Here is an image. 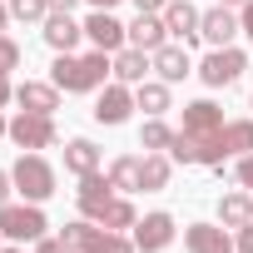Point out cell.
Listing matches in <instances>:
<instances>
[{
    "mask_svg": "<svg viewBox=\"0 0 253 253\" xmlns=\"http://www.w3.org/2000/svg\"><path fill=\"white\" fill-rule=\"evenodd\" d=\"M50 0H10V20H45Z\"/></svg>",
    "mask_w": 253,
    "mask_h": 253,
    "instance_id": "28",
    "label": "cell"
},
{
    "mask_svg": "<svg viewBox=\"0 0 253 253\" xmlns=\"http://www.w3.org/2000/svg\"><path fill=\"white\" fill-rule=\"evenodd\" d=\"M35 253H70V248H65V238H40Z\"/></svg>",
    "mask_w": 253,
    "mask_h": 253,
    "instance_id": "34",
    "label": "cell"
},
{
    "mask_svg": "<svg viewBox=\"0 0 253 253\" xmlns=\"http://www.w3.org/2000/svg\"><path fill=\"white\" fill-rule=\"evenodd\" d=\"M159 15H164V25H169V35H174V40H184V45H189V40H199V20H204V10H194L189 0H169Z\"/></svg>",
    "mask_w": 253,
    "mask_h": 253,
    "instance_id": "15",
    "label": "cell"
},
{
    "mask_svg": "<svg viewBox=\"0 0 253 253\" xmlns=\"http://www.w3.org/2000/svg\"><path fill=\"white\" fill-rule=\"evenodd\" d=\"M80 0H50V10H75Z\"/></svg>",
    "mask_w": 253,
    "mask_h": 253,
    "instance_id": "38",
    "label": "cell"
},
{
    "mask_svg": "<svg viewBox=\"0 0 253 253\" xmlns=\"http://www.w3.org/2000/svg\"><path fill=\"white\" fill-rule=\"evenodd\" d=\"M89 5H94V10H114V5H119V0H89Z\"/></svg>",
    "mask_w": 253,
    "mask_h": 253,
    "instance_id": "39",
    "label": "cell"
},
{
    "mask_svg": "<svg viewBox=\"0 0 253 253\" xmlns=\"http://www.w3.org/2000/svg\"><path fill=\"white\" fill-rule=\"evenodd\" d=\"M5 129H10V124H5V114H0V134H5Z\"/></svg>",
    "mask_w": 253,
    "mask_h": 253,
    "instance_id": "43",
    "label": "cell"
},
{
    "mask_svg": "<svg viewBox=\"0 0 253 253\" xmlns=\"http://www.w3.org/2000/svg\"><path fill=\"white\" fill-rule=\"evenodd\" d=\"M139 104H134V84H124V80H109L94 99V119L99 124H124Z\"/></svg>",
    "mask_w": 253,
    "mask_h": 253,
    "instance_id": "6",
    "label": "cell"
},
{
    "mask_svg": "<svg viewBox=\"0 0 253 253\" xmlns=\"http://www.w3.org/2000/svg\"><path fill=\"white\" fill-rule=\"evenodd\" d=\"M233 179H238L243 189H253V154H238V164H233Z\"/></svg>",
    "mask_w": 253,
    "mask_h": 253,
    "instance_id": "31",
    "label": "cell"
},
{
    "mask_svg": "<svg viewBox=\"0 0 253 253\" xmlns=\"http://www.w3.org/2000/svg\"><path fill=\"white\" fill-rule=\"evenodd\" d=\"M134 5H139V10H149V15H159V10L169 5V0H134Z\"/></svg>",
    "mask_w": 253,
    "mask_h": 253,
    "instance_id": "37",
    "label": "cell"
},
{
    "mask_svg": "<svg viewBox=\"0 0 253 253\" xmlns=\"http://www.w3.org/2000/svg\"><path fill=\"white\" fill-rule=\"evenodd\" d=\"M154 75H159L164 84H179V80H189V75H194V65H189V50H184V45H159V50H154Z\"/></svg>",
    "mask_w": 253,
    "mask_h": 253,
    "instance_id": "18",
    "label": "cell"
},
{
    "mask_svg": "<svg viewBox=\"0 0 253 253\" xmlns=\"http://www.w3.org/2000/svg\"><path fill=\"white\" fill-rule=\"evenodd\" d=\"M10 179H15V189H20L30 204H45V199L55 194V169H50V159H40V154H30V149H20Z\"/></svg>",
    "mask_w": 253,
    "mask_h": 253,
    "instance_id": "3",
    "label": "cell"
},
{
    "mask_svg": "<svg viewBox=\"0 0 253 253\" xmlns=\"http://www.w3.org/2000/svg\"><path fill=\"white\" fill-rule=\"evenodd\" d=\"M40 35H45V45H50L55 55H70V50L80 45L84 25H75V20H70V10H50V15H45V30H40Z\"/></svg>",
    "mask_w": 253,
    "mask_h": 253,
    "instance_id": "10",
    "label": "cell"
},
{
    "mask_svg": "<svg viewBox=\"0 0 253 253\" xmlns=\"http://www.w3.org/2000/svg\"><path fill=\"white\" fill-rule=\"evenodd\" d=\"M45 213L40 204H0V238H10V243H40L45 238Z\"/></svg>",
    "mask_w": 253,
    "mask_h": 253,
    "instance_id": "2",
    "label": "cell"
},
{
    "mask_svg": "<svg viewBox=\"0 0 253 253\" xmlns=\"http://www.w3.org/2000/svg\"><path fill=\"white\" fill-rule=\"evenodd\" d=\"M218 223L223 228H243V223H253V194H223L218 199Z\"/></svg>",
    "mask_w": 253,
    "mask_h": 253,
    "instance_id": "21",
    "label": "cell"
},
{
    "mask_svg": "<svg viewBox=\"0 0 253 253\" xmlns=\"http://www.w3.org/2000/svg\"><path fill=\"white\" fill-rule=\"evenodd\" d=\"M169 243H174V213L154 209V213H144V218L134 223V248H139V253H164Z\"/></svg>",
    "mask_w": 253,
    "mask_h": 253,
    "instance_id": "8",
    "label": "cell"
},
{
    "mask_svg": "<svg viewBox=\"0 0 253 253\" xmlns=\"http://www.w3.org/2000/svg\"><path fill=\"white\" fill-rule=\"evenodd\" d=\"M60 238H65V248H70V253H94V248H99V238H104V228H99L94 218H80V223H65V233H60Z\"/></svg>",
    "mask_w": 253,
    "mask_h": 253,
    "instance_id": "20",
    "label": "cell"
},
{
    "mask_svg": "<svg viewBox=\"0 0 253 253\" xmlns=\"http://www.w3.org/2000/svg\"><path fill=\"white\" fill-rule=\"evenodd\" d=\"M94 253H139V248H134V238H124V233L104 228V238H99V248H94Z\"/></svg>",
    "mask_w": 253,
    "mask_h": 253,
    "instance_id": "29",
    "label": "cell"
},
{
    "mask_svg": "<svg viewBox=\"0 0 253 253\" xmlns=\"http://www.w3.org/2000/svg\"><path fill=\"white\" fill-rule=\"evenodd\" d=\"M149 70H154V55H149V50H134V45L114 50V80H124V84H144Z\"/></svg>",
    "mask_w": 253,
    "mask_h": 253,
    "instance_id": "16",
    "label": "cell"
},
{
    "mask_svg": "<svg viewBox=\"0 0 253 253\" xmlns=\"http://www.w3.org/2000/svg\"><path fill=\"white\" fill-rule=\"evenodd\" d=\"M65 169H70L75 179L94 174V169H99V149H94L89 139H70V144H65Z\"/></svg>",
    "mask_w": 253,
    "mask_h": 253,
    "instance_id": "22",
    "label": "cell"
},
{
    "mask_svg": "<svg viewBox=\"0 0 253 253\" xmlns=\"http://www.w3.org/2000/svg\"><path fill=\"white\" fill-rule=\"evenodd\" d=\"M243 70H248V55H243V50H233V45H218V50H209V55H204L199 80H204L209 89H223V84H233Z\"/></svg>",
    "mask_w": 253,
    "mask_h": 253,
    "instance_id": "5",
    "label": "cell"
},
{
    "mask_svg": "<svg viewBox=\"0 0 253 253\" xmlns=\"http://www.w3.org/2000/svg\"><path fill=\"white\" fill-rule=\"evenodd\" d=\"M134 104H139L144 114H164V109H169V84H164V80H144V84H134Z\"/></svg>",
    "mask_w": 253,
    "mask_h": 253,
    "instance_id": "25",
    "label": "cell"
},
{
    "mask_svg": "<svg viewBox=\"0 0 253 253\" xmlns=\"http://www.w3.org/2000/svg\"><path fill=\"white\" fill-rule=\"evenodd\" d=\"M109 75H114V60H109L104 50H94V55H55V65H50V80H55L65 94L104 89Z\"/></svg>",
    "mask_w": 253,
    "mask_h": 253,
    "instance_id": "1",
    "label": "cell"
},
{
    "mask_svg": "<svg viewBox=\"0 0 253 253\" xmlns=\"http://www.w3.org/2000/svg\"><path fill=\"white\" fill-rule=\"evenodd\" d=\"M10 99H15V84H10V75H5V70H0V109H5Z\"/></svg>",
    "mask_w": 253,
    "mask_h": 253,
    "instance_id": "35",
    "label": "cell"
},
{
    "mask_svg": "<svg viewBox=\"0 0 253 253\" xmlns=\"http://www.w3.org/2000/svg\"><path fill=\"white\" fill-rule=\"evenodd\" d=\"M169 174H174V159H169V154H144V164H139V189H144V194H159V189H169Z\"/></svg>",
    "mask_w": 253,
    "mask_h": 253,
    "instance_id": "19",
    "label": "cell"
},
{
    "mask_svg": "<svg viewBox=\"0 0 253 253\" xmlns=\"http://www.w3.org/2000/svg\"><path fill=\"white\" fill-rule=\"evenodd\" d=\"M233 253H253V223H243L233 233Z\"/></svg>",
    "mask_w": 253,
    "mask_h": 253,
    "instance_id": "32",
    "label": "cell"
},
{
    "mask_svg": "<svg viewBox=\"0 0 253 253\" xmlns=\"http://www.w3.org/2000/svg\"><path fill=\"white\" fill-rule=\"evenodd\" d=\"M99 228H114V233H124V228H134L139 223V213H134V204L129 199H109L104 209H99V218H94Z\"/></svg>",
    "mask_w": 253,
    "mask_h": 253,
    "instance_id": "23",
    "label": "cell"
},
{
    "mask_svg": "<svg viewBox=\"0 0 253 253\" xmlns=\"http://www.w3.org/2000/svg\"><path fill=\"white\" fill-rule=\"evenodd\" d=\"M5 134L15 139V149H30V154H40V149H55V144H60L55 114H30V109H20V114L10 119V129H5Z\"/></svg>",
    "mask_w": 253,
    "mask_h": 253,
    "instance_id": "4",
    "label": "cell"
},
{
    "mask_svg": "<svg viewBox=\"0 0 253 253\" xmlns=\"http://www.w3.org/2000/svg\"><path fill=\"white\" fill-rule=\"evenodd\" d=\"M0 253H25V248H15V243H10V248H0Z\"/></svg>",
    "mask_w": 253,
    "mask_h": 253,
    "instance_id": "42",
    "label": "cell"
},
{
    "mask_svg": "<svg viewBox=\"0 0 253 253\" xmlns=\"http://www.w3.org/2000/svg\"><path fill=\"white\" fill-rule=\"evenodd\" d=\"M75 199H80V213H84V218H99V209H104V204L114 199V179L94 169V174H84V179H80Z\"/></svg>",
    "mask_w": 253,
    "mask_h": 253,
    "instance_id": "12",
    "label": "cell"
},
{
    "mask_svg": "<svg viewBox=\"0 0 253 253\" xmlns=\"http://www.w3.org/2000/svg\"><path fill=\"white\" fill-rule=\"evenodd\" d=\"M84 40H89L94 50L114 55V50L129 45V25H119V20H114V10H94V15L84 20Z\"/></svg>",
    "mask_w": 253,
    "mask_h": 253,
    "instance_id": "7",
    "label": "cell"
},
{
    "mask_svg": "<svg viewBox=\"0 0 253 253\" xmlns=\"http://www.w3.org/2000/svg\"><path fill=\"white\" fill-rule=\"evenodd\" d=\"M184 248L189 253H233V233L223 223H189L184 228Z\"/></svg>",
    "mask_w": 253,
    "mask_h": 253,
    "instance_id": "9",
    "label": "cell"
},
{
    "mask_svg": "<svg viewBox=\"0 0 253 253\" xmlns=\"http://www.w3.org/2000/svg\"><path fill=\"white\" fill-rule=\"evenodd\" d=\"M218 5H228V10H233V5H248V0H218Z\"/></svg>",
    "mask_w": 253,
    "mask_h": 253,
    "instance_id": "41",
    "label": "cell"
},
{
    "mask_svg": "<svg viewBox=\"0 0 253 253\" xmlns=\"http://www.w3.org/2000/svg\"><path fill=\"white\" fill-rule=\"evenodd\" d=\"M169 144H174V129H169L159 114H149L144 129H139V149H149V154H169Z\"/></svg>",
    "mask_w": 253,
    "mask_h": 253,
    "instance_id": "24",
    "label": "cell"
},
{
    "mask_svg": "<svg viewBox=\"0 0 253 253\" xmlns=\"http://www.w3.org/2000/svg\"><path fill=\"white\" fill-rule=\"evenodd\" d=\"M15 104L20 109H30V114H55L60 109V84L50 80H25V84H15Z\"/></svg>",
    "mask_w": 253,
    "mask_h": 253,
    "instance_id": "11",
    "label": "cell"
},
{
    "mask_svg": "<svg viewBox=\"0 0 253 253\" xmlns=\"http://www.w3.org/2000/svg\"><path fill=\"white\" fill-rule=\"evenodd\" d=\"M238 25H243V35L253 40V0H248V5H238Z\"/></svg>",
    "mask_w": 253,
    "mask_h": 253,
    "instance_id": "33",
    "label": "cell"
},
{
    "mask_svg": "<svg viewBox=\"0 0 253 253\" xmlns=\"http://www.w3.org/2000/svg\"><path fill=\"white\" fill-rule=\"evenodd\" d=\"M139 164H144V159H134V154H119V159L109 164V179H114V189H124V194H129V189H139Z\"/></svg>",
    "mask_w": 253,
    "mask_h": 253,
    "instance_id": "27",
    "label": "cell"
},
{
    "mask_svg": "<svg viewBox=\"0 0 253 253\" xmlns=\"http://www.w3.org/2000/svg\"><path fill=\"white\" fill-rule=\"evenodd\" d=\"M129 45L134 50H159V45H169V25H164V15H149V10H139V20L129 25Z\"/></svg>",
    "mask_w": 253,
    "mask_h": 253,
    "instance_id": "17",
    "label": "cell"
},
{
    "mask_svg": "<svg viewBox=\"0 0 253 253\" xmlns=\"http://www.w3.org/2000/svg\"><path fill=\"white\" fill-rule=\"evenodd\" d=\"M223 149L228 154H253V119H228L223 124Z\"/></svg>",
    "mask_w": 253,
    "mask_h": 253,
    "instance_id": "26",
    "label": "cell"
},
{
    "mask_svg": "<svg viewBox=\"0 0 253 253\" xmlns=\"http://www.w3.org/2000/svg\"><path fill=\"white\" fill-rule=\"evenodd\" d=\"M15 65H20V45H15L10 35H0V70H5V75H10Z\"/></svg>",
    "mask_w": 253,
    "mask_h": 253,
    "instance_id": "30",
    "label": "cell"
},
{
    "mask_svg": "<svg viewBox=\"0 0 253 253\" xmlns=\"http://www.w3.org/2000/svg\"><path fill=\"white\" fill-rule=\"evenodd\" d=\"M218 129H223V109H218L213 99H194V104H184V134L209 139V134H218Z\"/></svg>",
    "mask_w": 253,
    "mask_h": 253,
    "instance_id": "13",
    "label": "cell"
},
{
    "mask_svg": "<svg viewBox=\"0 0 253 253\" xmlns=\"http://www.w3.org/2000/svg\"><path fill=\"white\" fill-rule=\"evenodd\" d=\"M5 20H10V5H0V35H5Z\"/></svg>",
    "mask_w": 253,
    "mask_h": 253,
    "instance_id": "40",
    "label": "cell"
},
{
    "mask_svg": "<svg viewBox=\"0 0 253 253\" xmlns=\"http://www.w3.org/2000/svg\"><path fill=\"white\" fill-rule=\"evenodd\" d=\"M10 189H15V179H10V169H0V204H10Z\"/></svg>",
    "mask_w": 253,
    "mask_h": 253,
    "instance_id": "36",
    "label": "cell"
},
{
    "mask_svg": "<svg viewBox=\"0 0 253 253\" xmlns=\"http://www.w3.org/2000/svg\"><path fill=\"white\" fill-rule=\"evenodd\" d=\"M238 30H243V25H238V15H233L228 5H213V10H204V20H199V40H209L213 50L228 45Z\"/></svg>",
    "mask_w": 253,
    "mask_h": 253,
    "instance_id": "14",
    "label": "cell"
}]
</instances>
